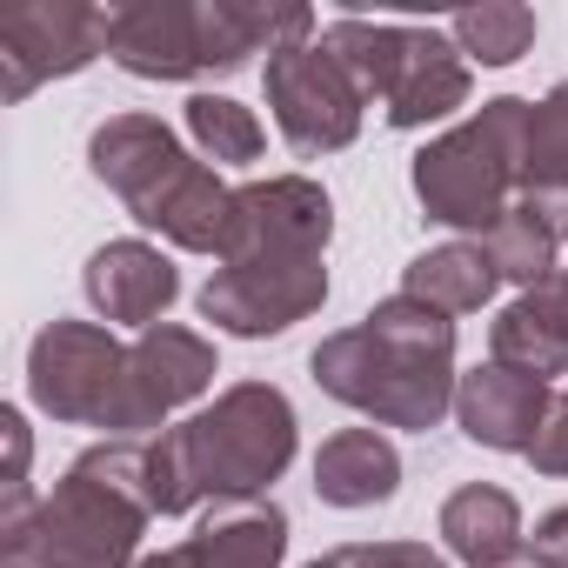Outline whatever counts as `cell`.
<instances>
[{
	"label": "cell",
	"instance_id": "1",
	"mask_svg": "<svg viewBox=\"0 0 568 568\" xmlns=\"http://www.w3.org/2000/svg\"><path fill=\"white\" fill-rule=\"evenodd\" d=\"M448 355H455L448 315L415 295H395L362 328L315 348V382L348 408H368L375 422L428 428L448 408Z\"/></svg>",
	"mask_w": 568,
	"mask_h": 568
},
{
	"label": "cell",
	"instance_id": "2",
	"mask_svg": "<svg viewBox=\"0 0 568 568\" xmlns=\"http://www.w3.org/2000/svg\"><path fill=\"white\" fill-rule=\"evenodd\" d=\"M295 455V415L274 388H234L201 422H187L168 442L141 448V495L161 515H181L194 495L247 501L261 481H274Z\"/></svg>",
	"mask_w": 568,
	"mask_h": 568
},
{
	"label": "cell",
	"instance_id": "3",
	"mask_svg": "<svg viewBox=\"0 0 568 568\" xmlns=\"http://www.w3.org/2000/svg\"><path fill=\"white\" fill-rule=\"evenodd\" d=\"M141 495L114 475L108 455H88L41 515L8 521V568H121L141 535Z\"/></svg>",
	"mask_w": 568,
	"mask_h": 568
},
{
	"label": "cell",
	"instance_id": "4",
	"mask_svg": "<svg viewBox=\"0 0 568 568\" xmlns=\"http://www.w3.org/2000/svg\"><path fill=\"white\" fill-rule=\"evenodd\" d=\"M322 48L348 68V81L388 101L395 128H422L442 121L468 101V68L455 61V48L435 28H402V21H335L322 34Z\"/></svg>",
	"mask_w": 568,
	"mask_h": 568
},
{
	"label": "cell",
	"instance_id": "5",
	"mask_svg": "<svg viewBox=\"0 0 568 568\" xmlns=\"http://www.w3.org/2000/svg\"><path fill=\"white\" fill-rule=\"evenodd\" d=\"M521 128L528 101H488L468 128L415 154V194L448 227H495L508 187H521Z\"/></svg>",
	"mask_w": 568,
	"mask_h": 568
},
{
	"label": "cell",
	"instance_id": "6",
	"mask_svg": "<svg viewBox=\"0 0 568 568\" xmlns=\"http://www.w3.org/2000/svg\"><path fill=\"white\" fill-rule=\"evenodd\" d=\"M34 402L48 415H68V422H94V428H121L128 422V355L101 335V328H81V322H54L41 342H34Z\"/></svg>",
	"mask_w": 568,
	"mask_h": 568
},
{
	"label": "cell",
	"instance_id": "7",
	"mask_svg": "<svg viewBox=\"0 0 568 568\" xmlns=\"http://www.w3.org/2000/svg\"><path fill=\"white\" fill-rule=\"evenodd\" d=\"M267 108L295 154L348 148L362 128V88L348 81V68L328 48H308V41L267 54Z\"/></svg>",
	"mask_w": 568,
	"mask_h": 568
},
{
	"label": "cell",
	"instance_id": "8",
	"mask_svg": "<svg viewBox=\"0 0 568 568\" xmlns=\"http://www.w3.org/2000/svg\"><path fill=\"white\" fill-rule=\"evenodd\" d=\"M101 48H108V8H54V0H14V8H0L8 94H28L48 74H74Z\"/></svg>",
	"mask_w": 568,
	"mask_h": 568
},
{
	"label": "cell",
	"instance_id": "9",
	"mask_svg": "<svg viewBox=\"0 0 568 568\" xmlns=\"http://www.w3.org/2000/svg\"><path fill=\"white\" fill-rule=\"evenodd\" d=\"M328 247V194L308 181H267L234 194V221H227V267L241 261H322Z\"/></svg>",
	"mask_w": 568,
	"mask_h": 568
},
{
	"label": "cell",
	"instance_id": "10",
	"mask_svg": "<svg viewBox=\"0 0 568 568\" xmlns=\"http://www.w3.org/2000/svg\"><path fill=\"white\" fill-rule=\"evenodd\" d=\"M322 295H328L322 261H241V267H221L201 288V308H207V322H221L234 335H281Z\"/></svg>",
	"mask_w": 568,
	"mask_h": 568
},
{
	"label": "cell",
	"instance_id": "11",
	"mask_svg": "<svg viewBox=\"0 0 568 568\" xmlns=\"http://www.w3.org/2000/svg\"><path fill=\"white\" fill-rule=\"evenodd\" d=\"M455 408H462L468 442H481V448H508V455H528L535 435H541V415H548V388H541L535 375L508 368V362H488V368H475V375L462 382Z\"/></svg>",
	"mask_w": 568,
	"mask_h": 568
},
{
	"label": "cell",
	"instance_id": "12",
	"mask_svg": "<svg viewBox=\"0 0 568 568\" xmlns=\"http://www.w3.org/2000/svg\"><path fill=\"white\" fill-rule=\"evenodd\" d=\"M214 375V355L181 335V328H148L141 348L128 355V422L121 428H148L161 422L168 408H181L187 395H201Z\"/></svg>",
	"mask_w": 568,
	"mask_h": 568
},
{
	"label": "cell",
	"instance_id": "13",
	"mask_svg": "<svg viewBox=\"0 0 568 568\" xmlns=\"http://www.w3.org/2000/svg\"><path fill=\"white\" fill-rule=\"evenodd\" d=\"M88 154H94V174L141 214L181 168H187V154L174 148V134L161 128V121H148V114H121V121H108L94 141H88Z\"/></svg>",
	"mask_w": 568,
	"mask_h": 568
},
{
	"label": "cell",
	"instance_id": "14",
	"mask_svg": "<svg viewBox=\"0 0 568 568\" xmlns=\"http://www.w3.org/2000/svg\"><path fill=\"white\" fill-rule=\"evenodd\" d=\"M495 362H508V368H521L535 382L568 368V274L561 267L541 274L535 288L495 322Z\"/></svg>",
	"mask_w": 568,
	"mask_h": 568
},
{
	"label": "cell",
	"instance_id": "15",
	"mask_svg": "<svg viewBox=\"0 0 568 568\" xmlns=\"http://www.w3.org/2000/svg\"><path fill=\"white\" fill-rule=\"evenodd\" d=\"M288 548V515L267 501H214V515H201V528L187 535L181 561L187 568H281Z\"/></svg>",
	"mask_w": 568,
	"mask_h": 568
},
{
	"label": "cell",
	"instance_id": "16",
	"mask_svg": "<svg viewBox=\"0 0 568 568\" xmlns=\"http://www.w3.org/2000/svg\"><path fill=\"white\" fill-rule=\"evenodd\" d=\"M174 267L141 247V241H114L88 261V302L108 315V322H154L168 302H174Z\"/></svg>",
	"mask_w": 568,
	"mask_h": 568
},
{
	"label": "cell",
	"instance_id": "17",
	"mask_svg": "<svg viewBox=\"0 0 568 568\" xmlns=\"http://www.w3.org/2000/svg\"><path fill=\"white\" fill-rule=\"evenodd\" d=\"M395 481H402V462H395V448H388L375 428H342V435L322 442V455H315V495L335 501V508L388 501Z\"/></svg>",
	"mask_w": 568,
	"mask_h": 568
},
{
	"label": "cell",
	"instance_id": "18",
	"mask_svg": "<svg viewBox=\"0 0 568 568\" xmlns=\"http://www.w3.org/2000/svg\"><path fill=\"white\" fill-rule=\"evenodd\" d=\"M442 535H448V548H455L462 561H475V568H495V561L521 555V515H515V501H508L501 488H462V495H448Z\"/></svg>",
	"mask_w": 568,
	"mask_h": 568
},
{
	"label": "cell",
	"instance_id": "19",
	"mask_svg": "<svg viewBox=\"0 0 568 568\" xmlns=\"http://www.w3.org/2000/svg\"><path fill=\"white\" fill-rule=\"evenodd\" d=\"M402 295H415V302H428V308H442V315L481 308V302L495 295V261H488V247L448 241V247H435V254H422V261L408 267V288H402Z\"/></svg>",
	"mask_w": 568,
	"mask_h": 568
},
{
	"label": "cell",
	"instance_id": "20",
	"mask_svg": "<svg viewBox=\"0 0 568 568\" xmlns=\"http://www.w3.org/2000/svg\"><path fill=\"white\" fill-rule=\"evenodd\" d=\"M555 241H561V227L535 207V201H515L495 227H488V261H495V274H508V281H535L541 274H555Z\"/></svg>",
	"mask_w": 568,
	"mask_h": 568
},
{
	"label": "cell",
	"instance_id": "21",
	"mask_svg": "<svg viewBox=\"0 0 568 568\" xmlns=\"http://www.w3.org/2000/svg\"><path fill=\"white\" fill-rule=\"evenodd\" d=\"M448 34L462 41L468 61H481V68H508V61L528 54V41H535V14H528V8H475V14H455Z\"/></svg>",
	"mask_w": 568,
	"mask_h": 568
},
{
	"label": "cell",
	"instance_id": "22",
	"mask_svg": "<svg viewBox=\"0 0 568 568\" xmlns=\"http://www.w3.org/2000/svg\"><path fill=\"white\" fill-rule=\"evenodd\" d=\"M187 134H194L214 161H227V168H247V161L261 154V121H254L241 101H221V94H194V101H187Z\"/></svg>",
	"mask_w": 568,
	"mask_h": 568
},
{
	"label": "cell",
	"instance_id": "23",
	"mask_svg": "<svg viewBox=\"0 0 568 568\" xmlns=\"http://www.w3.org/2000/svg\"><path fill=\"white\" fill-rule=\"evenodd\" d=\"M322 568H442V555H428L415 541H382V548H335Z\"/></svg>",
	"mask_w": 568,
	"mask_h": 568
},
{
	"label": "cell",
	"instance_id": "24",
	"mask_svg": "<svg viewBox=\"0 0 568 568\" xmlns=\"http://www.w3.org/2000/svg\"><path fill=\"white\" fill-rule=\"evenodd\" d=\"M528 462H535V468H548V475H568V395L555 402V415H548V428L535 435Z\"/></svg>",
	"mask_w": 568,
	"mask_h": 568
},
{
	"label": "cell",
	"instance_id": "25",
	"mask_svg": "<svg viewBox=\"0 0 568 568\" xmlns=\"http://www.w3.org/2000/svg\"><path fill=\"white\" fill-rule=\"evenodd\" d=\"M535 555H541L548 568H568V508H555V515L535 528Z\"/></svg>",
	"mask_w": 568,
	"mask_h": 568
},
{
	"label": "cell",
	"instance_id": "26",
	"mask_svg": "<svg viewBox=\"0 0 568 568\" xmlns=\"http://www.w3.org/2000/svg\"><path fill=\"white\" fill-rule=\"evenodd\" d=\"M495 568H548V561H541L535 548H521V555H508V561H495Z\"/></svg>",
	"mask_w": 568,
	"mask_h": 568
},
{
	"label": "cell",
	"instance_id": "27",
	"mask_svg": "<svg viewBox=\"0 0 568 568\" xmlns=\"http://www.w3.org/2000/svg\"><path fill=\"white\" fill-rule=\"evenodd\" d=\"M141 568H187V561H181V555H148Z\"/></svg>",
	"mask_w": 568,
	"mask_h": 568
},
{
	"label": "cell",
	"instance_id": "28",
	"mask_svg": "<svg viewBox=\"0 0 568 568\" xmlns=\"http://www.w3.org/2000/svg\"><path fill=\"white\" fill-rule=\"evenodd\" d=\"M561 94H568V81H561Z\"/></svg>",
	"mask_w": 568,
	"mask_h": 568
}]
</instances>
